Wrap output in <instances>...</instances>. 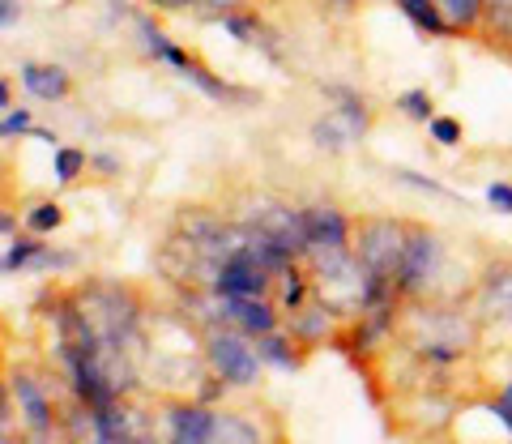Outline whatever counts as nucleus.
I'll use <instances>...</instances> for the list:
<instances>
[{"label":"nucleus","mask_w":512,"mask_h":444,"mask_svg":"<svg viewBox=\"0 0 512 444\" xmlns=\"http://www.w3.org/2000/svg\"><path fill=\"white\" fill-rule=\"evenodd\" d=\"M427 133H431V141H436L440 150H457L461 141H466V129H461L457 116H436V120H427Z\"/></svg>","instance_id":"aec40b11"},{"label":"nucleus","mask_w":512,"mask_h":444,"mask_svg":"<svg viewBox=\"0 0 512 444\" xmlns=\"http://www.w3.org/2000/svg\"><path fill=\"white\" fill-rule=\"evenodd\" d=\"M303 214V235H308V252H338L355 240V222L338 205H312Z\"/></svg>","instance_id":"20e7f679"},{"label":"nucleus","mask_w":512,"mask_h":444,"mask_svg":"<svg viewBox=\"0 0 512 444\" xmlns=\"http://www.w3.org/2000/svg\"><path fill=\"white\" fill-rule=\"evenodd\" d=\"M214 436V419L205 410H180V427H175V444H210Z\"/></svg>","instance_id":"4468645a"},{"label":"nucleus","mask_w":512,"mask_h":444,"mask_svg":"<svg viewBox=\"0 0 512 444\" xmlns=\"http://www.w3.org/2000/svg\"><path fill=\"white\" fill-rule=\"evenodd\" d=\"M478 321L487 325H504L512 316V261H491L478 282Z\"/></svg>","instance_id":"39448f33"},{"label":"nucleus","mask_w":512,"mask_h":444,"mask_svg":"<svg viewBox=\"0 0 512 444\" xmlns=\"http://www.w3.org/2000/svg\"><path fill=\"white\" fill-rule=\"evenodd\" d=\"M448 265V248L431 227H406L402 265H397V295L419 299L436 287L440 269Z\"/></svg>","instance_id":"f257e3e1"},{"label":"nucleus","mask_w":512,"mask_h":444,"mask_svg":"<svg viewBox=\"0 0 512 444\" xmlns=\"http://www.w3.org/2000/svg\"><path fill=\"white\" fill-rule=\"evenodd\" d=\"M35 257H43V244H39V240H22V244H13V248H9V257L0 261V274H13V269L35 265Z\"/></svg>","instance_id":"b1692460"},{"label":"nucleus","mask_w":512,"mask_h":444,"mask_svg":"<svg viewBox=\"0 0 512 444\" xmlns=\"http://www.w3.org/2000/svg\"><path fill=\"white\" fill-rule=\"evenodd\" d=\"M487 410H491V419H500L504 423V432H508V444H512V376L504 380L500 389L487 398Z\"/></svg>","instance_id":"5701e85b"},{"label":"nucleus","mask_w":512,"mask_h":444,"mask_svg":"<svg viewBox=\"0 0 512 444\" xmlns=\"http://www.w3.org/2000/svg\"><path fill=\"white\" fill-rule=\"evenodd\" d=\"M18 398H22V406L30 410V419H35V432H47V423H52V415H47V402H43V393L30 385V380L22 376L18 380Z\"/></svg>","instance_id":"412c9836"},{"label":"nucleus","mask_w":512,"mask_h":444,"mask_svg":"<svg viewBox=\"0 0 512 444\" xmlns=\"http://www.w3.org/2000/svg\"><path fill=\"white\" fill-rule=\"evenodd\" d=\"M504 325H508V329H512V316H508V321H504Z\"/></svg>","instance_id":"2f4dec72"},{"label":"nucleus","mask_w":512,"mask_h":444,"mask_svg":"<svg viewBox=\"0 0 512 444\" xmlns=\"http://www.w3.org/2000/svg\"><path fill=\"white\" fill-rule=\"evenodd\" d=\"M18 231V218H13L9 210H0V235H13Z\"/></svg>","instance_id":"c85d7f7f"},{"label":"nucleus","mask_w":512,"mask_h":444,"mask_svg":"<svg viewBox=\"0 0 512 444\" xmlns=\"http://www.w3.org/2000/svg\"><path fill=\"white\" fill-rule=\"evenodd\" d=\"M483 26L491 30L495 39H500L508 52H512V0H487L483 9Z\"/></svg>","instance_id":"f3484780"},{"label":"nucleus","mask_w":512,"mask_h":444,"mask_svg":"<svg viewBox=\"0 0 512 444\" xmlns=\"http://www.w3.org/2000/svg\"><path fill=\"white\" fill-rule=\"evenodd\" d=\"M278 299H282V308H303V304H308V299H312V287H308V278H303V269L299 265H286L282 269V274H278Z\"/></svg>","instance_id":"dca6fc26"},{"label":"nucleus","mask_w":512,"mask_h":444,"mask_svg":"<svg viewBox=\"0 0 512 444\" xmlns=\"http://www.w3.org/2000/svg\"><path fill=\"white\" fill-rule=\"evenodd\" d=\"M320 94L333 99V116L346 124L350 137H367V129H372V107H367V99L359 90H350L342 82H329V86H320Z\"/></svg>","instance_id":"0eeeda50"},{"label":"nucleus","mask_w":512,"mask_h":444,"mask_svg":"<svg viewBox=\"0 0 512 444\" xmlns=\"http://www.w3.org/2000/svg\"><path fill=\"white\" fill-rule=\"evenodd\" d=\"M60 222H64V214H60V205H52V201H47V205H35V210L26 214V227L35 231V235H47V231H56Z\"/></svg>","instance_id":"393cba45"},{"label":"nucleus","mask_w":512,"mask_h":444,"mask_svg":"<svg viewBox=\"0 0 512 444\" xmlns=\"http://www.w3.org/2000/svg\"><path fill=\"white\" fill-rule=\"evenodd\" d=\"M52 167H56V180H60V184H73V180H77V176H82V171H86V150H73V146H64V150H56Z\"/></svg>","instance_id":"4be33fe9"},{"label":"nucleus","mask_w":512,"mask_h":444,"mask_svg":"<svg viewBox=\"0 0 512 444\" xmlns=\"http://www.w3.org/2000/svg\"><path fill=\"white\" fill-rule=\"evenodd\" d=\"M30 120H35V116H30L26 107L9 111V116L0 120V137H18V133H30V129H35V124H30Z\"/></svg>","instance_id":"bb28decb"},{"label":"nucleus","mask_w":512,"mask_h":444,"mask_svg":"<svg viewBox=\"0 0 512 444\" xmlns=\"http://www.w3.org/2000/svg\"><path fill=\"white\" fill-rule=\"evenodd\" d=\"M154 9H188V5H197V0H150Z\"/></svg>","instance_id":"c756f323"},{"label":"nucleus","mask_w":512,"mask_h":444,"mask_svg":"<svg viewBox=\"0 0 512 444\" xmlns=\"http://www.w3.org/2000/svg\"><path fill=\"white\" fill-rule=\"evenodd\" d=\"M222 312H227L231 321H239L244 338H265V333H274V325H278V316L265 299H222Z\"/></svg>","instance_id":"1a4fd4ad"},{"label":"nucleus","mask_w":512,"mask_h":444,"mask_svg":"<svg viewBox=\"0 0 512 444\" xmlns=\"http://www.w3.org/2000/svg\"><path fill=\"white\" fill-rule=\"evenodd\" d=\"M18 22V0H0V26Z\"/></svg>","instance_id":"cd10ccee"},{"label":"nucleus","mask_w":512,"mask_h":444,"mask_svg":"<svg viewBox=\"0 0 512 444\" xmlns=\"http://www.w3.org/2000/svg\"><path fill=\"white\" fill-rule=\"evenodd\" d=\"M440 9H444V18L453 22L457 39H470V35H478V26H483L487 0H440Z\"/></svg>","instance_id":"f8f14e48"},{"label":"nucleus","mask_w":512,"mask_h":444,"mask_svg":"<svg viewBox=\"0 0 512 444\" xmlns=\"http://www.w3.org/2000/svg\"><path fill=\"white\" fill-rule=\"evenodd\" d=\"M269 278L274 274L252 257V248H239V252H227V261H222L214 278V291L222 299H265Z\"/></svg>","instance_id":"7ed1b4c3"},{"label":"nucleus","mask_w":512,"mask_h":444,"mask_svg":"<svg viewBox=\"0 0 512 444\" xmlns=\"http://www.w3.org/2000/svg\"><path fill=\"white\" fill-rule=\"evenodd\" d=\"M397 9H402V18L419 30V35H427V39H457L453 22H448L444 9H440V0H397Z\"/></svg>","instance_id":"6e6552de"},{"label":"nucleus","mask_w":512,"mask_h":444,"mask_svg":"<svg viewBox=\"0 0 512 444\" xmlns=\"http://www.w3.org/2000/svg\"><path fill=\"white\" fill-rule=\"evenodd\" d=\"M312 141H316V146L325 150V154H342L355 137H350V129H346L338 116H320V120L312 124Z\"/></svg>","instance_id":"2eb2a0df"},{"label":"nucleus","mask_w":512,"mask_h":444,"mask_svg":"<svg viewBox=\"0 0 512 444\" xmlns=\"http://www.w3.org/2000/svg\"><path fill=\"white\" fill-rule=\"evenodd\" d=\"M0 107H9V82L0 77Z\"/></svg>","instance_id":"7c9ffc66"},{"label":"nucleus","mask_w":512,"mask_h":444,"mask_svg":"<svg viewBox=\"0 0 512 444\" xmlns=\"http://www.w3.org/2000/svg\"><path fill=\"white\" fill-rule=\"evenodd\" d=\"M210 359H214L218 376L231 380V385H256V376H261V355L248 346V338H235V333L214 338Z\"/></svg>","instance_id":"423d86ee"},{"label":"nucleus","mask_w":512,"mask_h":444,"mask_svg":"<svg viewBox=\"0 0 512 444\" xmlns=\"http://www.w3.org/2000/svg\"><path fill=\"white\" fill-rule=\"evenodd\" d=\"M402 248H406V227L397 218H372L359 227L355 240V257L363 278H384L397 287V265H402Z\"/></svg>","instance_id":"f03ea898"},{"label":"nucleus","mask_w":512,"mask_h":444,"mask_svg":"<svg viewBox=\"0 0 512 444\" xmlns=\"http://www.w3.org/2000/svg\"><path fill=\"white\" fill-rule=\"evenodd\" d=\"M256 355L269 359L274 368H295V363H299V351L282 338V333H265V338H261V351H256Z\"/></svg>","instance_id":"6ab92c4d"},{"label":"nucleus","mask_w":512,"mask_h":444,"mask_svg":"<svg viewBox=\"0 0 512 444\" xmlns=\"http://www.w3.org/2000/svg\"><path fill=\"white\" fill-rule=\"evenodd\" d=\"M397 111L410 120V124H427V120H436L440 111H436V99H431V90L427 86H410L397 94Z\"/></svg>","instance_id":"ddd939ff"},{"label":"nucleus","mask_w":512,"mask_h":444,"mask_svg":"<svg viewBox=\"0 0 512 444\" xmlns=\"http://www.w3.org/2000/svg\"><path fill=\"white\" fill-rule=\"evenodd\" d=\"M22 86L35 94V99L56 103L69 94V73L56 69V65H22Z\"/></svg>","instance_id":"9d476101"},{"label":"nucleus","mask_w":512,"mask_h":444,"mask_svg":"<svg viewBox=\"0 0 512 444\" xmlns=\"http://www.w3.org/2000/svg\"><path fill=\"white\" fill-rule=\"evenodd\" d=\"M402 184H410L414 193H427V197H440V201H448V205H466V197H457V193H448V188L440 184V180H431V176H423V171H406V167H397L393 171Z\"/></svg>","instance_id":"a211bd4d"},{"label":"nucleus","mask_w":512,"mask_h":444,"mask_svg":"<svg viewBox=\"0 0 512 444\" xmlns=\"http://www.w3.org/2000/svg\"><path fill=\"white\" fill-rule=\"evenodd\" d=\"M483 201L491 205L495 214H508V218H512V180H491V184L483 188Z\"/></svg>","instance_id":"a878e982"},{"label":"nucleus","mask_w":512,"mask_h":444,"mask_svg":"<svg viewBox=\"0 0 512 444\" xmlns=\"http://www.w3.org/2000/svg\"><path fill=\"white\" fill-rule=\"evenodd\" d=\"M329 325H333V312L325 308V304H303V308H295V321H291V333H295V342H303V346H312V342H320V338H329Z\"/></svg>","instance_id":"9b49d317"}]
</instances>
